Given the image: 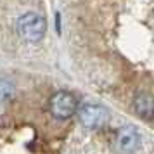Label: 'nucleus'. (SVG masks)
Here are the masks:
<instances>
[{"instance_id":"f257e3e1","label":"nucleus","mask_w":154,"mask_h":154,"mask_svg":"<svg viewBox=\"0 0 154 154\" xmlns=\"http://www.w3.org/2000/svg\"><path fill=\"white\" fill-rule=\"evenodd\" d=\"M45 29H47L45 19L36 12H26L17 19V33L24 42H40L45 35Z\"/></svg>"},{"instance_id":"f03ea898","label":"nucleus","mask_w":154,"mask_h":154,"mask_svg":"<svg viewBox=\"0 0 154 154\" xmlns=\"http://www.w3.org/2000/svg\"><path fill=\"white\" fill-rule=\"evenodd\" d=\"M78 107L76 97L68 90H59L49 99V111L57 119H69Z\"/></svg>"},{"instance_id":"7ed1b4c3","label":"nucleus","mask_w":154,"mask_h":154,"mask_svg":"<svg viewBox=\"0 0 154 154\" xmlns=\"http://www.w3.org/2000/svg\"><path fill=\"white\" fill-rule=\"evenodd\" d=\"M75 114L78 116L80 123L85 128H90V130L100 128L107 121V118H109V111L106 109L104 106L94 104V102H85V104H82L80 107H76V112Z\"/></svg>"},{"instance_id":"20e7f679","label":"nucleus","mask_w":154,"mask_h":154,"mask_svg":"<svg viewBox=\"0 0 154 154\" xmlns=\"http://www.w3.org/2000/svg\"><path fill=\"white\" fill-rule=\"evenodd\" d=\"M142 137L137 128L133 126H123L119 128L118 137H116V146L121 154H133L140 149Z\"/></svg>"},{"instance_id":"39448f33","label":"nucleus","mask_w":154,"mask_h":154,"mask_svg":"<svg viewBox=\"0 0 154 154\" xmlns=\"http://www.w3.org/2000/svg\"><path fill=\"white\" fill-rule=\"evenodd\" d=\"M133 109L142 118L149 119L152 116V97L147 92H140L133 99Z\"/></svg>"},{"instance_id":"423d86ee","label":"nucleus","mask_w":154,"mask_h":154,"mask_svg":"<svg viewBox=\"0 0 154 154\" xmlns=\"http://www.w3.org/2000/svg\"><path fill=\"white\" fill-rule=\"evenodd\" d=\"M14 94H16L14 83L5 80V78H0V102L11 100V99L14 97Z\"/></svg>"}]
</instances>
